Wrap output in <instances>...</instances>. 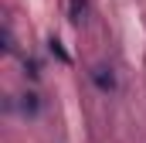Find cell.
Instances as JSON below:
<instances>
[{"mask_svg": "<svg viewBox=\"0 0 146 143\" xmlns=\"http://www.w3.org/2000/svg\"><path fill=\"white\" fill-rule=\"evenodd\" d=\"M68 21L72 24H85L88 21V0H68Z\"/></svg>", "mask_w": 146, "mask_h": 143, "instance_id": "cell-1", "label": "cell"}, {"mask_svg": "<svg viewBox=\"0 0 146 143\" xmlns=\"http://www.w3.org/2000/svg\"><path fill=\"white\" fill-rule=\"evenodd\" d=\"M48 44H51V55H58V58H61V61H65V65H68V61H72V55H68V51H65V48H61V41H58V37H51V41H48Z\"/></svg>", "mask_w": 146, "mask_h": 143, "instance_id": "cell-3", "label": "cell"}, {"mask_svg": "<svg viewBox=\"0 0 146 143\" xmlns=\"http://www.w3.org/2000/svg\"><path fill=\"white\" fill-rule=\"evenodd\" d=\"M92 82H95L102 92H112V89H115V75H112L109 68H92Z\"/></svg>", "mask_w": 146, "mask_h": 143, "instance_id": "cell-2", "label": "cell"}]
</instances>
